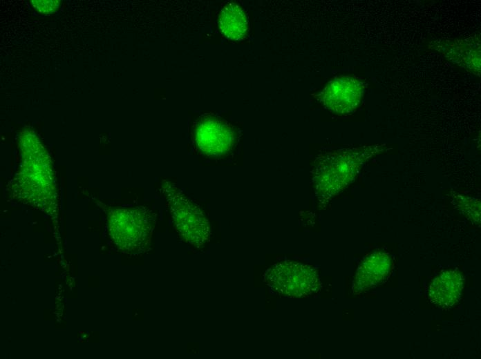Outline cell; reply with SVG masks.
Instances as JSON below:
<instances>
[{
  "label": "cell",
  "instance_id": "cell-7",
  "mask_svg": "<svg viewBox=\"0 0 481 359\" xmlns=\"http://www.w3.org/2000/svg\"><path fill=\"white\" fill-rule=\"evenodd\" d=\"M195 139L198 148L204 153L218 156L231 148L234 133L225 123L214 118H206L197 126Z\"/></svg>",
  "mask_w": 481,
  "mask_h": 359
},
{
  "label": "cell",
  "instance_id": "cell-11",
  "mask_svg": "<svg viewBox=\"0 0 481 359\" xmlns=\"http://www.w3.org/2000/svg\"><path fill=\"white\" fill-rule=\"evenodd\" d=\"M32 4L35 8L39 10V12L49 14L55 12L58 9L60 1L57 0H33L32 1Z\"/></svg>",
  "mask_w": 481,
  "mask_h": 359
},
{
  "label": "cell",
  "instance_id": "cell-5",
  "mask_svg": "<svg viewBox=\"0 0 481 359\" xmlns=\"http://www.w3.org/2000/svg\"><path fill=\"white\" fill-rule=\"evenodd\" d=\"M364 90V83L352 76L334 77L318 95L324 106L332 112L346 114L355 110Z\"/></svg>",
  "mask_w": 481,
  "mask_h": 359
},
{
  "label": "cell",
  "instance_id": "cell-9",
  "mask_svg": "<svg viewBox=\"0 0 481 359\" xmlns=\"http://www.w3.org/2000/svg\"><path fill=\"white\" fill-rule=\"evenodd\" d=\"M390 260L384 253H375L360 264L354 282V289L361 291L375 285L387 274Z\"/></svg>",
  "mask_w": 481,
  "mask_h": 359
},
{
  "label": "cell",
  "instance_id": "cell-4",
  "mask_svg": "<svg viewBox=\"0 0 481 359\" xmlns=\"http://www.w3.org/2000/svg\"><path fill=\"white\" fill-rule=\"evenodd\" d=\"M169 186L167 197L175 224L180 236L196 246H201L209 236V224L203 213L176 187Z\"/></svg>",
  "mask_w": 481,
  "mask_h": 359
},
{
  "label": "cell",
  "instance_id": "cell-8",
  "mask_svg": "<svg viewBox=\"0 0 481 359\" xmlns=\"http://www.w3.org/2000/svg\"><path fill=\"white\" fill-rule=\"evenodd\" d=\"M462 278L456 271H446L436 278L429 289V297L435 304L446 307L458 299L462 289Z\"/></svg>",
  "mask_w": 481,
  "mask_h": 359
},
{
  "label": "cell",
  "instance_id": "cell-6",
  "mask_svg": "<svg viewBox=\"0 0 481 359\" xmlns=\"http://www.w3.org/2000/svg\"><path fill=\"white\" fill-rule=\"evenodd\" d=\"M428 48L441 53L451 63L480 76V39L478 35L464 39H437Z\"/></svg>",
  "mask_w": 481,
  "mask_h": 359
},
{
  "label": "cell",
  "instance_id": "cell-1",
  "mask_svg": "<svg viewBox=\"0 0 481 359\" xmlns=\"http://www.w3.org/2000/svg\"><path fill=\"white\" fill-rule=\"evenodd\" d=\"M386 149V144H379L339 150L326 155L317 174L319 191L329 197L336 195L354 179L366 161Z\"/></svg>",
  "mask_w": 481,
  "mask_h": 359
},
{
  "label": "cell",
  "instance_id": "cell-3",
  "mask_svg": "<svg viewBox=\"0 0 481 359\" xmlns=\"http://www.w3.org/2000/svg\"><path fill=\"white\" fill-rule=\"evenodd\" d=\"M265 279L274 291L290 298H308L321 289L317 270L312 266L294 261L275 264L267 273Z\"/></svg>",
  "mask_w": 481,
  "mask_h": 359
},
{
  "label": "cell",
  "instance_id": "cell-10",
  "mask_svg": "<svg viewBox=\"0 0 481 359\" xmlns=\"http://www.w3.org/2000/svg\"><path fill=\"white\" fill-rule=\"evenodd\" d=\"M247 26L246 14L238 4L229 3L224 6L219 16V27L225 37L241 40L246 35Z\"/></svg>",
  "mask_w": 481,
  "mask_h": 359
},
{
  "label": "cell",
  "instance_id": "cell-2",
  "mask_svg": "<svg viewBox=\"0 0 481 359\" xmlns=\"http://www.w3.org/2000/svg\"><path fill=\"white\" fill-rule=\"evenodd\" d=\"M110 235L117 247L125 251L146 246L155 224L153 213L144 208H117L109 217Z\"/></svg>",
  "mask_w": 481,
  "mask_h": 359
}]
</instances>
